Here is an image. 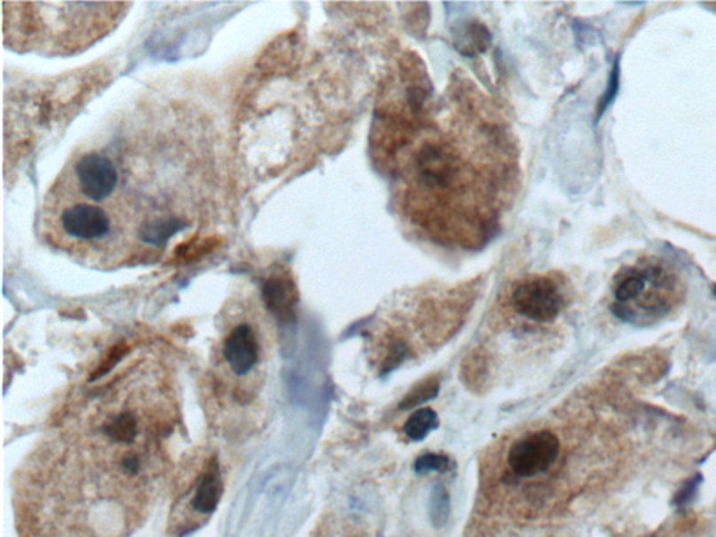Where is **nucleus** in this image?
I'll use <instances>...</instances> for the list:
<instances>
[{
	"label": "nucleus",
	"mask_w": 716,
	"mask_h": 537,
	"mask_svg": "<svg viewBox=\"0 0 716 537\" xmlns=\"http://www.w3.org/2000/svg\"><path fill=\"white\" fill-rule=\"evenodd\" d=\"M179 410L173 377L152 353L97 371L41 438L17 479L21 511L121 537L174 480Z\"/></svg>",
	"instance_id": "f257e3e1"
},
{
	"label": "nucleus",
	"mask_w": 716,
	"mask_h": 537,
	"mask_svg": "<svg viewBox=\"0 0 716 537\" xmlns=\"http://www.w3.org/2000/svg\"><path fill=\"white\" fill-rule=\"evenodd\" d=\"M268 347L262 326L241 319L224 329L213 347L209 369V405L220 427L238 430L259 425Z\"/></svg>",
	"instance_id": "f03ea898"
},
{
	"label": "nucleus",
	"mask_w": 716,
	"mask_h": 537,
	"mask_svg": "<svg viewBox=\"0 0 716 537\" xmlns=\"http://www.w3.org/2000/svg\"><path fill=\"white\" fill-rule=\"evenodd\" d=\"M614 315L641 325L652 323L673 311L681 297L676 273L657 259H642L617 273L613 289Z\"/></svg>",
	"instance_id": "7ed1b4c3"
},
{
	"label": "nucleus",
	"mask_w": 716,
	"mask_h": 537,
	"mask_svg": "<svg viewBox=\"0 0 716 537\" xmlns=\"http://www.w3.org/2000/svg\"><path fill=\"white\" fill-rule=\"evenodd\" d=\"M560 455L557 435L548 430L518 440L508 454V466L518 478H534L553 466Z\"/></svg>",
	"instance_id": "20e7f679"
},
{
	"label": "nucleus",
	"mask_w": 716,
	"mask_h": 537,
	"mask_svg": "<svg viewBox=\"0 0 716 537\" xmlns=\"http://www.w3.org/2000/svg\"><path fill=\"white\" fill-rule=\"evenodd\" d=\"M512 304L525 318L550 322L557 318L563 309L564 297L557 283L543 276H534L518 284L512 294Z\"/></svg>",
	"instance_id": "39448f33"
},
{
	"label": "nucleus",
	"mask_w": 716,
	"mask_h": 537,
	"mask_svg": "<svg viewBox=\"0 0 716 537\" xmlns=\"http://www.w3.org/2000/svg\"><path fill=\"white\" fill-rule=\"evenodd\" d=\"M59 220L65 234L79 243H101L113 234V217L96 203H72L60 213Z\"/></svg>",
	"instance_id": "423d86ee"
},
{
	"label": "nucleus",
	"mask_w": 716,
	"mask_h": 537,
	"mask_svg": "<svg viewBox=\"0 0 716 537\" xmlns=\"http://www.w3.org/2000/svg\"><path fill=\"white\" fill-rule=\"evenodd\" d=\"M74 179L82 195L100 203L115 192L120 174L113 160L100 153H87L74 166Z\"/></svg>",
	"instance_id": "0eeeda50"
},
{
	"label": "nucleus",
	"mask_w": 716,
	"mask_h": 537,
	"mask_svg": "<svg viewBox=\"0 0 716 537\" xmlns=\"http://www.w3.org/2000/svg\"><path fill=\"white\" fill-rule=\"evenodd\" d=\"M418 178L430 190H445L458 173L456 160L444 147L428 144L417 157Z\"/></svg>",
	"instance_id": "6e6552de"
},
{
	"label": "nucleus",
	"mask_w": 716,
	"mask_h": 537,
	"mask_svg": "<svg viewBox=\"0 0 716 537\" xmlns=\"http://www.w3.org/2000/svg\"><path fill=\"white\" fill-rule=\"evenodd\" d=\"M299 295L294 282L289 276L277 275L268 277L262 285V301L268 312L280 322H290L294 316L295 304Z\"/></svg>",
	"instance_id": "1a4fd4ad"
},
{
	"label": "nucleus",
	"mask_w": 716,
	"mask_h": 537,
	"mask_svg": "<svg viewBox=\"0 0 716 537\" xmlns=\"http://www.w3.org/2000/svg\"><path fill=\"white\" fill-rule=\"evenodd\" d=\"M178 230H181V222L173 217H161L154 222L143 224L139 231V237L143 243L149 245L164 246L167 239L174 236Z\"/></svg>",
	"instance_id": "9d476101"
},
{
	"label": "nucleus",
	"mask_w": 716,
	"mask_h": 537,
	"mask_svg": "<svg viewBox=\"0 0 716 537\" xmlns=\"http://www.w3.org/2000/svg\"><path fill=\"white\" fill-rule=\"evenodd\" d=\"M438 427V416L432 409L423 408L415 411L405 423L403 432L413 441H422Z\"/></svg>",
	"instance_id": "9b49d317"
},
{
	"label": "nucleus",
	"mask_w": 716,
	"mask_h": 537,
	"mask_svg": "<svg viewBox=\"0 0 716 537\" xmlns=\"http://www.w3.org/2000/svg\"><path fill=\"white\" fill-rule=\"evenodd\" d=\"M428 514H430V521L435 529H441L449 521L451 498L444 486L435 485L432 487V495L428 501Z\"/></svg>",
	"instance_id": "f8f14e48"
},
{
	"label": "nucleus",
	"mask_w": 716,
	"mask_h": 537,
	"mask_svg": "<svg viewBox=\"0 0 716 537\" xmlns=\"http://www.w3.org/2000/svg\"><path fill=\"white\" fill-rule=\"evenodd\" d=\"M438 391H440V381L438 379H425L422 384L416 385L415 388L411 389L408 396L401 401V410H409V409L422 405L424 401H432L438 395Z\"/></svg>",
	"instance_id": "ddd939ff"
},
{
	"label": "nucleus",
	"mask_w": 716,
	"mask_h": 537,
	"mask_svg": "<svg viewBox=\"0 0 716 537\" xmlns=\"http://www.w3.org/2000/svg\"><path fill=\"white\" fill-rule=\"evenodd\" d=\"M488 43H490V35L485 27L480 24H471L464 30L463 38L459 41V45L462 47V52L466 55H476V53L483 52L488 47Z\"/></svg>",
	"instance_id": "4468645a"
},
{
	"label": "nucleus",
	"mask_w": 716,
	"mask_h": 537,
	"mask_svg": "<svg viewBox=\"0 0 716 537\" xmlns=\"http://www.w3.org/2000/svg\"><path fill=\"white\" fill-rule=\"evenodd\" d=\"M449 468V459L438 454H425L416 461L417 473L428 474L432 471H444Z\"/></svg>",
	"instance_id": "2eb2a0df"
},
{
	"label": "nucleus",
	"mask_w": 716,
	"mask_h": 537,
	"mask_svg": "<svg viewBox=\"0 0 716 537\" xmlns=\"http://www.w3.org/2000/svg\"><path fill=\"white\" fill-rule=\"evenodd\" d=\"M619 74H620V69H619V62H617L611 72L606 93L602 97L601 104H599V115H602L607 110V106L611 105L616 98L617 91H619Z\"/></svg>",
	"instance_id": "dca6fc26"
}]
</instances>
